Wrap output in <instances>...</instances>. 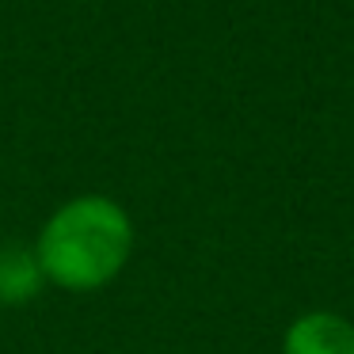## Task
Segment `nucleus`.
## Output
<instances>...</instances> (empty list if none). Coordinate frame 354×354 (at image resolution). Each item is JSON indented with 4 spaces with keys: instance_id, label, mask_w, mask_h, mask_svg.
I'll list each match as a JSON object with an SVG mask.
<instances>
[{
    "instance_id": "obj_1",
    "label": "nucleus",
    "mask_w": 354,
    "mask_h": 354,
    "mask_svg": "<svg viewBox=\"0 0 354 354\" xmlns=\"http://www.w3.org/2000/svg\"><path fill=\"white\" fill-rule=\"evenodd\" d=\"M133 248V221L107 194H80L50 214L35 240L42 278L62 290L88 293L122 274Z\"/></svg>"
},
{
    "instance_id": "obj_2",
    "label": "nucleus",
    "mask_w": 354,
    "mask_h": 354,
    "mask_svg": "<svg viewBox=\"0 0 354 354\" xmlns=\"http://www.w3.org/2000/svg\"><path fill=\"white\" fill-rule=\"evenodd\" d=\"M282 354H354V324L339 313H305L286 328Z\"/></svg>"
},
{
    "instance_id": "obj_3",
    "label": "nucleus",
    "mask_w": 354,
    "mask_h": 354,
    "mask_svg": "<svg viewBox=\"0 0 354 354\" xmlns=\"http://www.w3.org/2000/svg\"><path fill=\"white\" fill-rule=\"evenodd\" d=\"M46 282L35 263V252L24 248H0V301H27Z\"/></svg>"
}]
</instances>
